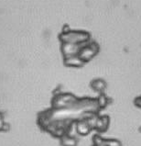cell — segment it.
Segmentation results:
<instances>
[{
	"instance_id": "1",
	"label": "cell",
	"mask_w": 141,
	"mask_h": 146,
	"mask_svg": "<svg viewBox=\"0 0 141 146\" xmlns=\"http://www.w3.org/2000/svg\"><path fill=\"white\" fill-rule=\"evenodd\" d=\"M59 39L61 43L73 44H84L92 40L89 32L81 30H70V29L63 30V32L59 35Z\"/></svg>"
},
{
	"instance_id": "10",
	"label": "cell",
	"mask_w": 141,
	"mask_h": 146,
	"mask_svg": "<svg viewBox=\"0 0 141 146\" xmlns=\"http://www.w3.org/2000/svg\"><path fill=\"white\" fill-rule=\"evenodd\" d=\"M105 146H122V143L117 139H105Z\"/></svg>"
},
{
	"instance_id": "6",
	"label": "cell",
	"mask_w": 141,
	"mask_h": 146,
	"mask_svg": "<svg viewBox=\"0 0 141 146\" xmlns=\"http://www.w3.org/2000/svg\"><path fill=\"white\" fill-rule=\"evenodd\" d=\"M63 60H64L65 65L69 66V67L79 68V67H82L84 64H85V62L82 60V58L79 55L66 57V58H63Z\"/></svg>"
},
{
	"instance_id": "9",
	"label": "cell",
	"mask_w": 141,
	"mask_h": 146,
	"mask_svg": "<svg viewBox=\"0 0 141 146\" xmlns=\"http://www.w3.org/2000/svg\"><path fill=\"white\" fill-rule=\"evenodd\" d=\"M92 87L94 90L97 91L99 93L100 92L102 93L106 87V84L105 81L102 80V79H95V80H94L92 83Z\"/></svg>"
},
{
	"instance_id": "12",
	"label": "cell",
	"mask_w": 141,
	"mask_h": 146,
	"mask_svg": "<svg viewBox=\"0 0 141 146\" xmlns=\"http://www.w3.org/2000/svg\"><path fill=\"white\" fill-rule=\"evenodd\" d=\"M136 105L138 106V108H141V96L139 98H138L136 99Z\"/></svg>"
},
{
	"instance_id": "11",
	"label": "cell",
	"mask_w": 141,
	"mask_h": 146,
	"mask_svg": "<svg viewBox=\"0 0 141 146\" xmlns=\"http://www.w3.org/2000/svg\"><path fill=\"white\" fill-rule=\"evenodd\" d=\"M5 125L6 123H5V119H4V116L0 112V131L5 130Z\"/></svg>"
},
{
	"instance_id": "7",
	"label": "cell",
	"mask_w": 141,
	"mask_h": 146,
	"mask_svg": "<svg viewBox=\"0 0 141 146\" xmlns=\"http://www.w3.org/2000/svg\"><path fill=\"white\" fill-rule=\"evenodd\" d=\"M109 125V118L107 116H100L97 117L96 122L94 125V129H96L98 131L103 132L107 130Z\"/></svg>"
},
{
	"instance_id": "8",
	"label": "cell",
	"mask_w": 141,
	"mask_h": 146,
	"mask_svg": "<svg viewBox=\"0 0 141 146\" xmlns=\"http://www.w3.org/2000/svg\"><path fill=\"white\" fill-rule=\"evenodd\" d=\"M60 141L61 146H77L78 140L70 134H63L61 136Z\"/></svg>"
},
{
	"instance_id": "4",
	"label": "cell",
	"mask_w": 141,
	"mask_h": 146,
	"mask_svg": "<svg viewBox=\"0 0 141 146\" xmlns=\"http://www.w3.org/2000/svg\"><path fill=\"white\" fill-rule=\"evenodd\" d=\"M84 44H73V43H61V53H63V58L70 57V56H74V55H79L80 51L82 48L84 47Z\"/></svg>"
},
{
	"instance_id": "5",
	"label": "cell",
	"mask_w": 141,
	"mask_h": 146,
	"mask_svg": "<svg viewBox=\"0 0 141 146\" xmlns=\"http://www.w3.org/2000/svg\"><path fill=\"white\" fill-rule=\"evenodd\" d=\"M75 129L78 134L82 135V136L89 134L90 131L93 130V129L91 128L90 124L88 123V121H87V119H81L77 120L75 124Z\"/></svg>"
},
{
	"instance_id": "3",
	"label": "cell",
	"mask_w": 141,
	"mask_h": 146,
	"mask_svg": "<svg viewBox=\"0 0 141 146\" xmlns=\"http://www.w3.org/2000/svg\"><path fill=\"white\" fill-rule=\"evenodd\" d=\"M100 51V46L96 41L90 40L89 42H87L84 47L82 48L79 53V56L82 58V60L84 61L85 64L91 61L94 57H95L98 54Z\"/></svg>"
},
{
	"instance_id": "2",
	"label": "cell",
	"mask_w": 141,
	"mask_h": 146,
	"mask_svg": "<svg viewBox=\"0 0 141 146\" xmlns=\"http://www.w3.org/2000/svg\"><path fill=\"white\" fill-rule=\"evenodd\" d=\"M79 103V100L70 94H60L56 96V98L53 99L52 106L55 110H66L76 107Z\"/></svg>"
}]
</instances>
